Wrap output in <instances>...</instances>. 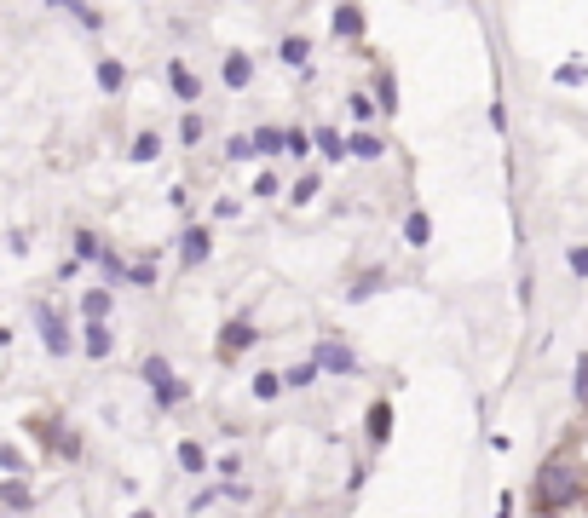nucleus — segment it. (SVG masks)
<instances>
[{
    "mask_svg": "<svg viewBox=\"0 0 588 518\" xmlns=\"http://www.w3.org/2000/svg\"><path fill=\"white\" fill-rule=\"evenodd\" d=\"M577 490H583V478H577V466L559 455V461H548L543 473H536V513H566L571 501H577Z\"/></svg>",
    "mask_w": 588,
    "mask_h": 518,
    "instance_id": "obj_1",
    "label": "nucleus"
},
{
    "mask_svg": "<svg viewBox=\"0 0 588 518\" xmlns=\"http://www.w3.org/2000/svg\"><path fill=\"white\" fill-rule=\"evenodd\" d=\"M312 368L317 375H358V352H352L340 335H323L312 345Z\"/></svg>",
    "mask_w": 588,
    "mask_h": 518,
    "instance_id": "obj_2",
    "label": "nucleus"
},
{
    "mask_svg": "<svg viewBox=\"0 0 588 518\" xmlns=\"http://www.w3.org/2000/svg\"><path fill=\"white\" fill-rule=\"evenodd\" d=\"M35 323H41V340H46V352H53V357H69V352H76V335H69V323L58 317L53 300H35Z\"/></svg>",
    "mask_w": 588,
    "mask_h": 518,
    "instance_id": "obj_3",
    "label": "nucleus"
},
{
    "mask_svg": "<svg viewBox=\"0 0 588 518\" xmlns=\"http://www.w3.org/2000/svg\"><path fill=\"white\" fill-rule=\"evenodd\" d=\"M260 345V328L249 323V317H231L225 328H219V340H214V352H219V363H237L242 352H254Z\"/></svg>",
    "mask_w": 588,
    "mask_h": 518,
    "instance_id": "obj_4",
    "label": "nucleus"
},
{
    "mask_svg": "<svg viewBox=\"0 0 588 518\" xmlns=\"http://www.w3.org/2000/svg\"><path fill=\"white\" fill-rule=\"evenodd\" d=\"M208 254H214V237H208V225H185V231H179V265H202Z\"/></svg>",
    "mask_w": 588,
    "mask_h": 518,
    "instance_id": "obj_5",
    "label": "nucleus"
},
{
    "mask_svg": "<svg viewBox=\"0 0 588 518\" xmlns=\"http://www.w3.org/2000/svg\"><path fill=\"white\" fill-rule=\"evenodd\" d=\"M167 86H174L179 104H196V98H202V81H196V69L185 64V58H174V64H167Z\"/></svg>",
    "mask_w": 588,
    "mask_h": 518,
    "instance_id": "obj_6",
    "label": "nucleus"
},
{
    "mask_svg": "<svg viewBox=\"0 0 588 518\" xmlns=\"http://www.w3.org/2000/svg\"><path fill=\"white\" fill-rule=\"evenodd\" d=\"M219 81H225L231 93L254 86V58H249V53H225V64H219Z\"/></svg>",
    "mask_w": 588,
    "mask_h": 518,
    "instance_id": "obj_7",
    "label": "nucleus"
},
{
    "mask_svg": "<svg viewBox=\"0 0 588 518\" xmlns=\"http://www.w3.org/2000/svg\"><path fill=\"white\" fill-rule=\"evenodd\" d=\"M81 352H87L93 363H104V357L116 352V335H110V323H81Z\"/></svg>",
    "mask_w": 588,
    "mask_h": 518,
    "instance_id": "obj_8",
    "label": "nucleus"
},
{
    "mask_svg": "<svg viewBox=\"0 0 588 518\" xmlns=\"http://www.w3.org/2000/svg\"><path fill=\"white\" fill-rule=\"evenodd\" d=\"M23 432H29V443H41V455H53V443H58V432H64V421H58V415H29Z\"/></svg>",
    "mask_w": 588,
    "mask_h": 518,
    "instance_id": "obj_9",
    "label": "nucleus"
},
{
    "mask_svg": "<svg viewBox=\"0 0 588 518\" xmlns=\"http://www.w3.org/2000/svg\"><path fill=\"white\" fill-rule=\"evenodd\" d=\"M0 507H6V513H29L35 507V490L23 484V478H0Z\"/></svg>",
    "mask_w": 588,
    "mask_h": 518,
    "instance_id": "obj_10",
    "label": "nucleus"
},
{
    "mask_svg": "<svg viewBox=\"0 0 588 518\" xmlns=\"http://www.w3.org/2000/svg\"><path fill=\"white\" fill-rule=\"evenodd\" d=\"M340 144H347V156H358V162H381V156H387V144L381 139H375V133H352V139H340Z\"/></svg>",
    "mask_w": 588,
    "mask_h": 518,
    "instance_id": "obj_11",
    "label": "nucleus"
},
{
    "mask_svg": "<svg viewBox=\"0 0 588 518\" xmlns=\"http://www.w3.org/2000/svg\"><path fill=\"white\" fill-rule=\"evenodd\" d=\"M110 288H87L81 294V323H110Z\"/></svg>",
    "mask_w": 588,
    "mask_h": 518,
    "instance_id": "obj_12",
    "label": "nucleus"
},
{
    "mask_svg": "<svg viewBox=\"0 0 588 518\" xmlns=\"http://www.w3.org/2000/svg\"><path fill=\"white\" fill-rule=\"evenodd\" d=\"M335 35H340V41H358V35H363V12L352 6V0L335 6Z\"/></svg>",
    "mask_w": 588,
    "mask_h": 518,
    "instance_id": "obj_13",
    "label": "nucleus"
},
{
    "mask_svg": "<svg viewBox=\"0 0 588 518\" xmlns=\"http://www.w3.org/2000/svg\"><path fill=\"white\" fill-rule=\"evenodd\" d=\"M98 86H104V93H121V86H127V64H121V58H98Z\"/></svg>",
    "mask_w": 588,
    "mask_h": 518,
    "instance_id": "obj_14",
    "label": "nucleus"
},
{
    "mask_svg": "<svg viewBox=\"0 0 588 518\" xmlns=\"http://www.w3.org/2000/svg\"><path fill=\"white\" fill-rule=\"evenodd\" d=\"M249 150L254 156H283V127H254L249 133Z\"/></svg>",
    "mask_w": 588,
    "mask_h": 518,
    "instance_id": "obj_15",
    "label": "nucleus"
},
{
    "mask_svg": "<svg viewBox=\"0 0 588 518\" xmlns=\"http://www.w3.org/2000/svg\"><path fill=\"white\" fill-rule=\"evenodd\" d=\"M277 58H283L289 69H306V58H312V41H306V35H283V46H277Z\"/></svg>",
    "mask_w": 588,
    "mask_h": 518,
    "instance_id": "obj_16",
    "label": "nucleus"
},
{
    "mask_svg": "<svg viewBox=\"0 0 588 518\" xmlns=\"http://www.w3.org/2000/svg\"><path fill=\"white\" fill-rule=\"evenodd\" d=\"M139 380H144V386H167V380H174V363H167V357H144V363H139Z\"/></svg>",
    "mask_w": 588,
    "mask_h": 518,
    "instance_id": "obj_17",
    "label": "nucleus"
},
{
    "mask_svg": "<svg viewBox=\"0 0 588 518\" xmlns=\"http://www.w3.org/2000/svg\"><path fill=\"white\" fill-rule=\"evenodd\" d=\"M312 150L323 156V162H340V156H347V144H340L335 127H317V133H312Z\"/></svg>",
    "mask_w": 588,
    "mask_h": 518,
    "instance_id": "obj_18",
    "label": "nucleus"
},
{
    "mask_svg": "<svg viewBox=\"0 0 588 518\" xmlns=\"http://www.w3.org/2000/svg\"><path fill=\"white\" fill-rule=\"evenodd\" d=\"M375 109H398V81H392V69H375Z\"/></svg>",
    "mask_w": 588,
    "mask_h": 518,
    "instance_id": "obj_19",
    "label": "nucleus"
},
{
    "mask_svg": "<svg viewBox=\"0 0 588 518\" xmlns=\"http://www.w3.org/2000/svg\"><path fill=\"white\" fill-rule=\"evenodd\" d=\"M381 282H387V271H358L352 288H347V300H370V294H381Z\"/></svg>",
    "mask_w": 588,
    "mask_h": 518,
    "instance_id": "obj_20",
    "label": "nucleus"
},
{
    "mask_svg": "<svg viewBox=\"0 0 588 518\" xmlns=\"http://www.w3.org/2000/svg\"><path fill=\"white\" fill-rule=\"evenodd\" d=\"M53 455H58V461H81V455H87L81 432H76V426H64V432H58V443H53Z\"/></svg>",
    "mask_w": 588,
    "mask_h": 518,
    "instance_id": "obj_21",
    "label": "nucleus"
},
{
    "mask_svg": "<svg viewBox=\"0 0 588 518\" xmlns=\"http://www.w3.org/2000/svg\"><path fill=\"white\" fill-rule=\"evenodd\" d=\"M0 478H29V461L18 443H0Z\"/></svg>",
    "mask_w": 588,
    "mask_h": 518,
    "instance_id": "obj_22",
    "label": "nucleus"
},
{
    "mask_svg": "<svg viewBox=\"0 0 588 518\" xmlns=\"http://www.w3.org/2000/svg\"><path fill=\"white\" fill-rule=\"evenodd\" d=\"M179 403H191V386L174 375L167 386H156V409H179Z\"/></svg>",
    "mask_w": 588,
    "mask_h": 518,
    "instance_id": "obj_23",
    "label": "nucleus"
},
{
    "mask_svg": "<svg viewBox=\"0 0 588 518\" xmlns=\"http://www.w3.org/2000/svg\"><path fill=\"white\" fill-rule=\"evenodd\" d=\"M283 156L306 162V156H312V133H306V127H283Z\"/></svg>",
    "mask_w": 588,
    "mask_h": 518,
    "instance_id": "obj_24",
    "label": "nucleus"
},
{
    "mask_svg": "<svg viewBox=\"0 0 588 518\" xmlns=\"http://www.w3.org/2000/svg\"><path fill=\"white\" fill-rule=\"evenodd\" d=\"M98 254H104V237H93V231H76V265H98Z\"/></svg>",
    "mask_w": 588,
    "mask_h": 518,
    "instance_id": "obj_25",
    "label": "nucleus"
},
{
    "mask_svg": "<svg viewBox=\"0 0 588 518\" xmlns=\"http://www.w3.org/2000/svg\"><path fill=\"white\" fill-rule=\"evenodd\" d=\"M427 237H433V219H427V214L404 219V242H410V248H427Z\"/></svg>",
    "mask_w": 588,
    "mask_h": 518,
    "instance_id": "obj_26",
    "label": "nucleus"
},
{
    "mask_svg": "<svg viewBox=\"0 0 588 518\" xmlns=\"http://www.w3.org/2000/svg\"><path fill=\"white\" fill-rule=\"evenodd\" d=\"M283 375H272V368H265V375H254V398H260V403H277V398H283Z\"/></svg>",
    "mask_w": 588,
    "mask_h": 518,
    "instance_id": "obj_27",
    "label": "nucleus"
},
{
    "mask_svg": "<svg viewBox=\"0 0 588 518\" xmlns=\"http://www.w3.org/2000/svg\"><path fill=\"white\" fill-rule=\"evenodd\" d=\"M127 282H133V288H156V254L133 259V265H127Z\"/></svg>",
    "mask_w": 588,
    "mask_h": 518,
    "instance_id": "obj_28",
    "label": "nucleus"
},
{
    "mask_svg": "<svg viewBox=\"0 0 588 518\" xmlns=\"http://www.w3.org/2000/svg\"><path fill=\"white\" fill-rule=\"evenodd\" d=\"M387 432H392V403H370V438L387 443Z\"/></svg>",
    "mask_w": 588,
    "mask_h": 518,
    "instance_id": "obj_29",
    "label": "nucleus"
},
{
    "mask_svg": "<svg viewBox=\"0 0 588 518\" xmlns=\"http://www.w3.org/2000/svg\"><path fill=\"white\" fill-rule=\"evenodd\" d=\"M347 116H352V121L363 127V121H375L381 109H375V98H370V93H352V98H347Z\"/></svg>",
    "mask_w": 588,
    "mask_h": 518,
    "instance_id": "obj_30",
    "label": "nucleus"
},
{
    "mask_svg": "<svg viewBox=\"0 0 588 518\" xmlns=\"http://www.w3.org/2000/svg\"><path fill=\"white\" fill-rule=\"evenodd\" d=\"M179 466H185L191 478H196V473H208V455H202V443H191V438L179 443Z\"/></svg>",
    "mask_w": 588,
    "mask_h": 518,
    "instance_id": "obj_31",
    "label": "nucleus"
},
{
    "mask_svg": "<svg viewBox=\"0 0 588 518\" xmlns=\"http://www.w3.org/2000/svg\"><path fill=\"white\" fill-rule=\"evenodd\" d=\"M317 380H323V375H317V368H312V357H306V363H294L289 375H283V386L300 392V386H317Z\"/></svg>",
    "mask_w": 588,
    "mask_h": 518,
    "instance_id": "obj_32",
    "label": "nucleus"
},
{
    "mask_svg": "<svg viewBox=\"0 0 588 518\" xmlns=\"http://www.w3.org/2000/svg\"><path fill=\"white\" fill-rule=\"evenodd\" d=\"M219 501H237L242 507V501H254V484L249 478H225V484H219Z\"/></svg>",
    "mask_w": 588,
    "mask_h": 518,
    "instance_id": "obj_33",
    "label": "nucleus"
},
{
    "mask_svg": "<svg viewBox=\"0 0 588 518\" xmlns=\"http://www.w3.org/2000/svg\"><path fill=\"white\" fill-rule=\"evenodd\" d=\"M98 271H104V282H127V259H121V254H98Z\"/></svg>",
    "mask_w": 588,
    "mask_h": 518,
    "instance_id": "obj_34",
    "label": "nucleus"
},
{
    "mask_svg": "<svg viewBox=\"0 0 588 518\" xmlns=\"http://www.w3.org/2000/svg\"><path fill=\"white\" fill-rule=\"evenodd\" d=\"M156 156H162V139H156V133H139V139H133V162H156Z\"/></svg>",
    "mask_w": 588,
    "mask_h": 518,
    "instance_id": "obj_35",
    "label": "nucleus"
},
{
    "mask_svg": "<svg viewBox=\"0 0 588 518\" xmlns=\"http://www.w3.org/2000/svg\"><path fill=\"white\" fill-rule=\"evenodd\" d=\"M317 196H323V179H317V173H306V179L294 184V196H289V202H317Z\"/></svg>",
    "mask_w": 588,
    "mask_h": 518,
    "instance_id": "obj_36",
    "label": "nucleus"
},
{
    "mask_svg": "<svg viewBox=\"0 0 588 518\" xmlns=\"http://www.w3.org/2000/svg\"><path fill=\"white\" fill-rule=\"evenodd\" d=\"M208 473H219V484H225V478H242V455H219Z\"/></svg>",
    "mask_w": 588,
    "mask_h": 518,
    "instance_id": "obj_37",
    "label": "nucleus"
},
{
    "mask_svg": "<svg viewBox=\"0 0 588 518\" xmlns=\"http://www.w3.org/2000/svg\"><path fill=\"white\" fill-rule=\"evenodd\" d=\"M249 196H265V202H272V196H283V179H277V173H260Z\"/></svg>",
    "mask_w": 588,
    "mask_h": 518,
    "instance_id": "obj_38",
    "label": "nucleus"
},
{
    "mask_svg": "<svg viewBox=\"0 0 588 518\" xmlns=\"http://www.w3.org/2000/svg\"><path fill=\"white\" fill-rule=\"evenodd\" d=\"M554 81H559V86H583V81H588V64H559Z\"/></svg>",
    "mask_w": 588,
    "mask_h": 518,
    "instance_id": "obj_39",
    "label": "nucleus"
},
{
    "mask_svg": "<svg viewBox=\"0 0 588 518\" xmlns=\"http://www.w3.org/2000/svg\"><path fill=\"white\" fill-rule=\"evenodd\" d=\"M202 133H208V127H202V116L191 109V116L179 121V139H185V144H202Z\"/></svg>",
    "mask_w": 588,
    "mask_h": 518,
    "instance_id": "obj_40",
    "label": "nucleus"
},
{
    "mask_svg": "<svg viewBox=\"0 0 588 518\" xmlns=\"http://www.w3.org/2000/svg\"><path fill=\"white\" fill-rule=\"evenodd\" d=\"M225 162H254V150H249V139H225Z\"/></svg>",
    "mask_w": 588,
    "mask_h": 518,
    "instance_id": "obj_41",
    "label": "nucleus"
},
{
    "mask_svg": "<svg viewBox=\"0 0 588 518\" xmlns=\"http://www.w3.org/2000/svg\"><path fill=\"white\" fill-rule=\"evenodd\" d=\"M76 23H81V29H104V12H98V6H81Z\"/></svg>",
    "mask_w": 588,
    "mask_h": 518,
    "instance_id": "obj_42",
    "label": "nucleus"
},
{
    "mask_svg": "<svg viewBox=\"0 0 588 518\" xmlns=\"http://www.w3.org/2000/svg\"><path fill=\"white\" fill-rule=\"evenodd\" d=\"M237 207H242L237 196H219V202H214V219H237Z\"/></svg>",
    "mask_w": 588,
    "mask_h": 518,
    "instance_id": "obj_43",
    "label": "nucleus"
},
{
    "mask_svg": "<svg viewBox=\"0 0 588 518\" xmlns=\"http://www.w3.org/2000/svg\"><path fill=\"white\" fill-rule=\"evenodd\" d=\"M566 265L577 271V277H588V248H571V254H566Z\"/></svg>",
    "mask_w": 588,
    "mask_h": 518,
    "instance_id": "obj_44",
    "label": "nucleus"
},
{
    "mask_svg": "<svg viewBox=\"0 0 588 518\" xmlns=\"http://www.w3.org/2000/svg\"><path fill=\"white\" fill-rule=\"evenodd\" d=\"M577 398L588 403V357H577Z\"/></svg>",
    "mask_w": 588,
    "mask_h": 518,
    "instance_id": "obj_45",
    "label": "nucleus"
},
{
    "mask_svg": "<svg viewBox=\"0 0 588 518\" xmlns=\"http://www.w3.org/2000/svg\"><path fill=\"white\" fill-rule=\"evenodd\" d=\"M53 6H58V12H81V6H87V0H53Z\"/></svg>",
    "mask_w": 588,
    "mask_h": 518,
    "instance_id": "obj_46",
    "label": "nucleus"
}]
</instances>
